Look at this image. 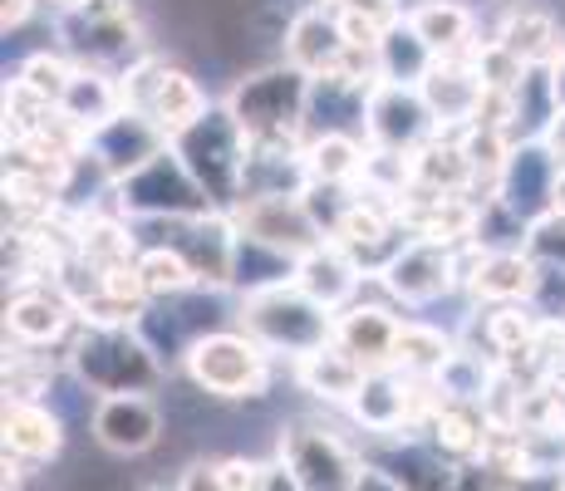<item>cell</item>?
I'll list each match as a JSON object with an SVG mask.
<instances>
[{"instance_id":"27","label":"cell","mask_w":565,"mask_h":491,"mask_svg":"<svg viewBox=\"0 0 565 491\" xmlns=\"http://www.w3.org/2000/svg\"><path fill=\"white\" fill-rule=\"evenodd\" d=\"M124 108V89H118V74L89 70V64H74V79L60 98V114L70 118L79 134H99L108 118Z\"/></svg>"},{"instance_id":"42","label":"cell","mask_w":565,"mask_h":491,"mask_svg":"<svg viewBox=\"0 0 565 491\" xmlns=\"http://www.w3.org/2000/svg\"><path fill=\"white\" fill-rule=\"evenodd\" d=\"M354 491H408L404 482H398L388 467H374V462H364V472H360V482H354Z\"/></svg>"},{"instance_id":"15","label":"cell","mask_w":565,"mask_h":491,"mask_svg":"<svg viewBox=\"0 0 565 491\" xmlns=\"http://www.w3.org/2000/svg\"><path fill=\"white\" fill-rule=\"evenodd\" d=\"M94 442L114 457H143L162 442V408L148 393H124V398L94 403Z\"/></svg>"},{"instance_id":"12","label":"cell","mask_w":565,"mask_h":491,"mask_svg":"<svg viewBox=\"0 0 565 491\" xmlns=\"http://www.w3.org/2000/svg\"><path fill=\"white\" fill-rule=\"evenodd\" d=\"M168 148H172V138L162 134L143 108H118L99 134H89V158L104 168L108 182L134 178L138 168H148V162Z\"/></svg>"},{"instance_id":"24","label":"cell","mask_w":565,"mask_h":491,"mask_svg":"<svg viewBox=\"0 0 565 491\" xmlns=\"http://www.w3.org/2000/svg\"><path fill=\"white\" fill-rule=\"evenodd\" d=\"M344 413H350L364 433H374V438H398V433H408L413 428L408 374H398V369H379V374H369L364 388L354 393V403Z\"/></svg>"},{"instance_id":"23","label":"cell","mask_w":565,"mask_h":491,"mask_svg":"<svg viewBox=\"0 0 565 491\" xmlns=\"http://www.w3.org/2000/svg\"><path fill=\"white\" fill-rule=\"evenodd\" d=\"M408 25L438 60H467L482 40H477V10L467 0H418L408 6Z\"/></svg>"},{"instance_id":"39","label":"cell","mask_w":565,"mask_h":491,"mask_svg":"<svg viewBox=\"0 0 565 491\" xmlns=\"http://www.w3.org/2000/svg\"><path fill=\"white\" fill-rule=\"evenodd\" d=\"M526 250H531V260H536V266H556V270H565V216L551 212L546 222L531 226Z\"/></svg>"},{"instance_id":"25","label":"cell","mask_w":565,"mask_h":491,"mask_svg":"<svg viewBox=\"0 0 565 491\" xmlns=\"http://www.w3.org/2000/svg\"><path fill=\"white\" fill-rule=\"evenodd\" d=\"M64 447V418L50 403L6 398V457L15 462H54Z\"/></svg>"},{"instance_id":"43","label":"cell","mask_w":565,"mask_h":491,"mask_svg":"<svg viewBox=\"0 0 565 491\" xmlns=\"http://www.w3.org/2000/svg\"><path fill=\"white\" fill-rule=\"evenodd\" d=\"M35 6L40 0H0V30H25V20L35 15Z\"/></svg>"},{"instance_id":"29","label":"cell","mask_w":565,"mask_h":491,"mask_svg":"<svg viewBox=\"0 0 565 491\" xmlns=\"http://www.w3.org/2000/svg\"><path fill=\"white\" fill-rule=\"evenodd\" d=\"M296 369V384L310 393L315 403H324V408H350L354 403V393L364 388V369L354 364L350 354H340V349H320V354H310V359H300V364H290Z\"/></svg>"},{"instance_id":"37","label":"cell","mask_w":565,"mask_h":491,"mask_svg":"<svg viewBox=\"0 0 565 491\" xmlns=\"http://www.w3.org/2000/svg\"><path fill=\"white\" fill-rule=\"evenodd\" d=\"M70 79H74V64L64 60V54H54V50H35L25 64H20V74H15V84H25L30 94H40L54 108H60V98H64V89H70Z\"/></svg>"},{"instance_id":"11","label":"cell","mask_w":565,"mask_h":491,"mask_svg":"<svg viewBox=\"0 0 565 491\" xmlns=\"http://www.w3.org/2000/svg\"><path fill=\"white\" fill-rule=\"evenodd\" d=\"M556 178H561V148L556 143H516L497 178V202L516 222L536 226L556 212Z\"/></svg>"},{"instance_id":"48","label":"cell","mask_w":565,"mask_h":491,"mask_svg":"<svg viewBox=\"0 0 565 491\" xmlns=\"http://www.w3.org/2000/svg\"><path fill=\"white\" fill-rule=\"evenodd\" d=\"M467 6H492V0H467Z\"/></svg>"},{"instance_id":"19","label":"cell","mask_w":565,"mask_h":491,"mask_svg":"<svg viewBox=\"0 0 565 491\" xmlns=\"http://www.w3.org/2000/svg\"><path fill=\"white\" fill-rule=\"evenodd\" d=\"M236 222L232 212H212L198 216V222H178V236L172 246L192 260L202 290H232V260H236Z\"/></svg>"},{"instance_id":"5","label":"cell","mask_w":565,"mask_h":491,"mask_svg":"<svg viewBox=\"0 0 565 491\" xmlns=\"http://www.w3.org/2000/svg\"><path fill=\"white\" fill-rule=\"evenodd\" d=\"M64 54H74V64L108 74H128L143 54H153L143 45V25L134 15V0H89V6L70 10L54 20Z\"/></svg>"},{"instance_id":"6","label":"cell","mask_w":565,"mask_h":491,"mask_svg":"<svg viewBox=\"0 0 565 491\" xmlns=\"http://www.w3.org/2000/svg\"><path fill=\"white\" fill-rule=\"evenodd\" d=\"M108 206H114L124 222H134V226L198 222V216H212L216 212L172 148L158 152V158L148 162V168H138L134 178L114 182V192H108Z\"/></svg>"},{"instance_id":"45","label":"cell","mask_w":565,"mask_h":491,"mask_svg":"<svg viewBox=\"0 0 565 491\" xmlns=\"http://www.w3.org/2000/svg\"><path fill=\"white\" fill-rule=\"evenodd\" d=\"M40 6H54V10H60V15H70V10L89 6V0H40Z\"/></svg>"},{"instance_id":"36","label":"cell","mask_w":565,"mask_h":491,"mask_svg":"<svg viewBox=\"0 0 565 491\" xmlns=\"http://www.w3.org/2000/svg\"><path fill=\"white\" fill-rule=\"evenodd\" d=\"M138 276H143V290L148 300H172V295H188L198 290V270H192V260L182 256L172 242H148L138 250Z\"/></svg>"},{"instance_id":"40","label":"cell","mask_w":565,"mask_h":491,"mask_svg":"<svg viewBox=\"0 0 565 491\" xmlns=\"http://www.w3.org/2000/svg\"><path fill=\"white\" fill-rule=\"evenodd\" d=\"M178 491H226V477H222V462H188V472L178 477Z\"/></svg>"},{"instance_id":"26","label":"cell","mask_w":565,"mask_h":491,"mask_svg":"<svg viewBox=\"0 0 565 491\" xmlns=\"http://www.w3.org/2000/svg\"><path fill=\"white\" fill-rule=\"evenodd\" d=\"M212 108V98L198 84V74H188L182 64H162L158 79H153V94L143 98V114L153 118L168 138H178L182 128H192L198 118Z\"/></svg>"},{"instance_id":"49","label":"cell","mask_w":565,"mask_h":491,"mask_svg":"<svg viewBox=\"0 0 565 491\" xmlns=\"http://www.w3.org/2000/svg\"><path fill=\"white\" fill-rule=\"evenodd\" d=\"M561 162H565V143H561Z\"/></svg>"},{"instance_id":"30","label":"cell","mask_w":565,"mask_h":491,"mask_svg":"<svg viewBox=\"0 0 565 491\" xmlns=\"http://www.w3.org/2000/svg\"><path fill=\"white\" fill-rule=\"evenodd\" d=\"M138 226L124 222V216L114 212V206H99V212L79 216V260L94 270H108V266H128V260H138Z\"/></svg>"},{"instance_id":"31","label":"cell","mask_w":565,"mask_h":491,"mask_svg":"<svg viewBox=\"0 0 565 491\" xmlns=\"http://www.w3.org/2000/svg\"><path fill=\"white\" fill-rule=\"evenodd\" d=\"M487 438H492V418H487V408H477V403H448L443 398V408L433 413L428 423V442L438 447L443 457H458V462H472V457H482Z\"/></svg>"},{"instance_id":"38","label":"cell","mask_w":565,"mask_h":491,"mask_svg":"<svg viewBox=\"0 0 565 491\" xmlns=\"http://www.w3.org/2000/svg\"><path fill=\"white\" fill-rule=\"evenodd\" d=\"M472 64H477L487 89H497V94H516L521 79H526V64H521L507 45H497V40H482V45L472 50Z\"/></svg>"},{"instance_id":"16","label":"cell","mask_w":565,"mask_h":491,"mask_svg":"<svg viewBox=\"0 0 565 491\" xmlns=\"http://www.w3.org/2000/svg\"><path fill=\"white\" fill-rule=\"evenodd\" d=\"M418 94H423V104H428L438 134H467V128L477 124V108H482V98H487V84H482V74H477L472 54H467V60L433 64V74L418 84Z\"/></svg>"},{"instance_id":"46","label":"cell","mask_w":565,"mask_h":491,"mask_svg":"<svg viewBox=\"0 0 565 491\" xmlns=\"http://www.w3.org/2000/svg\"><path fill=\"white\" fill-rule=\"evenodd\" d=\"M556 216H565V162H561V178H556Z\"/></svg>"},{"instance_id":"14","label":"cell","mask_w":565,"mask_h":491,"mask_svg":"<svg viewBox=\"0 0 565 491\" xmlns=\"http://www.w3.org/2000/svg\"><path fill=\"white\" fill-rule=\"evenodd\" d=\"M344 50H350V40H344V30H340V10L306 6L286 20L280 60L296 64L300 74H310V79H330V74H340Z\"/></svg>"},{"instance_id":"41","label":"cell","mask_w":565,"mask_h":491,"mask_svg":"<svg viewBox=\"0 0 565 491\" xmlns=\"http://www.w3.org/2000/svg\"><path fill=\"white\" fill-rule=\"evenodd\" d=\"M256 491H300V482H296V472L286 467V457H266L260 462V477H256Z\"/></svg>"},{"instance_id":"47","label":"cell","mask_w":565,"mask_h":491,"mask_svg":"<svg viewBox=\"0 0 565 491\" xmlns=\"http://www.w3.org/2000/svg\"><path fill=\"white\" fill-rule=\"evenodd\" d=\"M310 6H330V10H340V6H350V0H310Z\"/></svg>"},{"instance_id":"32","label":"cell","mask_w":565,"mask_h":491,"mask_svg":"<svg viewBox=\"0 0 565 491\" xmlns=\"http://www.w3.org/2000/svg\"><path fill=\"white\" fill-rule=\"evenodd\" d=\"M369 162V143L354 134H320L306 138V168L310 182H330V188H360Z\"/></svg>"},{"instance_id":"2","label":"cell","mask_w":565,"mask_h":491,"mask_svg":"<svg viewBox=\"0 0 565 491\" xmlns=\"http://www.w3.org/2000/svg\"><path fill=\"white\" fill-rule=\"evenodd\" d=\"M70 378L84 393L99 398H124V393H153L168 369L158 364V354L138 340V330H89L79 324V334L70 340Z\"/></svg>"},{"instance_id":"22","label":"cell","mask_w":565,"mask_h":491,"mask_svg":"<svg viewBox=\"0 0 565 491\" xmlns=\"http://www.w3.org/2000/svg\"><path fill=\"white\" fill-rule=\"evenodd\" d=\"M541 266L531 260V250H492L477 260V270L467 276V300L482 305H531L536 295Z\"/></svg>"},{"instance_id":"8","label":"cell","mask_w":565,"mask_h":491,"mask_svg":"<svg viewBox=\"0 0 565 491\" xmlns=\"http://www.w3.org/2000/svg\"><path fill=\"white\" fill-rule=\"evenodd\" d=\"M379 290H384L388 305H404V310H428V305L452 300L458 290H467L462 246H438V242H418L413 236L384 266Z\"/></svg>"},{"instance_id":"21","label":"cell","mask_w":565,"mask_h":491,"mask_svg":"<svg viewBox=\"0 0 565 491\" xmlns=\"http://www.w3.org/2000/svg\"><path fill=\"white\" fill-rule=\"evenodd\" d=\"M236 232L256 236V242L286 250V256H310L315 246H324V232L310 222V212L300 202H242L232 212Z\"/></svg>"},{"instance_id":"34","label":"cell","mask_w":565,"mask_h":491,"mask_svg":"<svg viewBox=\"0 0 565 491\" xmlns=\"http://www.w3.org/2000/svg\"><path fill=\"white\" fill-rule=\"evenodd\" d=\"M458 349V334H448L443 324H428V320H404L398 330V349H394V369L408 378H438L443 364L452 359Z\"/></svg>"},{"instance_id":"3","label":"cell","mask_w":565,"mask_h":491,"mask_svg":"<svg viewBox=\"0 0 565 491\" xmlns=\"http://www.w3.org/2000/svg\"><path fill=\"white\" fill-rule=\"evenodd\" d=\"M172 152L182 158V168L192 172V182L206 192V202L216 212H236L242 206V178H246V134L236 128V118L226 114V104H212L192 128H182L172 138Z\"/></svg>"},{"instance_id":"1","label":"cell","mask_w":565,"mask_h":491,"mask_svg":"<svg viewBox=\"0 0 565 491\" xmlns=\"http://www.w3.org/2000/svg\"><path fill=\"white\" fill-rule=\"evenodd\" d=\"M310 74L296 64H252L236 74L226 89V114L246 134V143H276V148H306V114H310Z\"/></svg>"},{"instance_id":"28","label":"cell","mask_w":565,"mask_h":491,"mask_svg":"<svg viewBox=\"0 0 565 491\" xmlns=\"http://www.w3.org/2000/svg\"><path fill=\"white\" fill-rule=\"evenodd\" d=\"M296 256L256 242V236H236V260H232V295L236 300H252L266 290H286L296 286Z\"/></svg>"},{"instance_id":"7","label":"cell","mask_w":565,"mask_h":491,"mask_svg":"<svg viewBox=\"0 0 565 491\" xmlns=\"http://www.w3.org/2000/svg\"><path fill=\"white\" fill-rule=\"evenodd\" d=\"M182 369H188V378L198 384V393L222 398V403L266 398V388H270V354L242 324L202 334V340L188 349V364Z\"/></svg>"},{"instance_id":"35","label":"cell","mask_w":565,"mask_h":491,"mask_svg":"<svg viewBox=\"0 0 565 491\" xmlns=\"http://www.w3.org/2000/svg\"><path fill=\"white\" fill-rule=\"evenodd\" d=\"M388 472H394L408 491H458V482H462V477L452 472L448 457H443L433 442H418V438H394Z\"/></svg>"},{"instance_id":"33","label":"cell","mask_w":565,"mask_h":491,"mask_svg":"<svg viewBox=\"0 0 565 491\" xmlns=\"http://www.w3.org/2000/svg\"><path fill=\"white\" fill-rule=\"evenodd\" d=\"M433 64H438V54L418 40V30L408 25V15L398 20L394 30H384V40H379V84L418 89V84L433 74Z\"/></svg>"},{"instance_id":"9","label":"cell","mask_w":565,"mask_h":491,"mask_svg":"<svg viewBox=\"0 0 565 491\" xmlns=\"http://www.w3.org/2000/svg\"><path fill=\"white\" fill-rule=\"evenodd\" d=\"M276 452L286 457V467L296 472L300 491H354V482H360V472H364V457L334 428H324V423H315V418L286 423Z\"/></svg>"},{"instance_id":"13","label":"cell","mask_w":565,"mask_h":491,"mask_svg":"<svg viewBox=\"0 0 565 491\" xmlns=\"http://www.w3.org/2000/svg\"><path fill=\"white\" fill-rule=\"evenodd\" d=\"M398 330H404V314L388 300H354L344 314H334V349L350 354L364 374H379V369H394Z\"/></svg>"},{"instance_id":"17","label":"cell","mask_w":565,"mask_h":491,"mask_svg":"<svg viewBox=\"0 0 565 491\" xmlns=\"http://www.w3.org/2000/svg\"><path fill=\"white\" fill-rule=\"evenodd\" d=\"M74 324H79V314H74V305L64 300L60 286H20L6 300V334L20 349L60 344L64 334H79Z\"/></svg>"},{"instance_id":"10","label":"cell","mask_w":565,"mask_h":491,"mask_svg":"<svg viewBox=\"0 0 565 491\" xmlns=\"http://www.w3.org/2000/svg\"><path fill=\"white\" fill-rule=\"evenodd\" d=\"M364 138L374 152H394V158H413L418 148H428L438 138L428 104L418 89L404 84H374L369 94V114H364Z\"/></svg>"},{"instance_id":"18","label":"cell","mask_w":565,"mask_h":491,"mask_svg":"<svg viewBox=\"0 0 565 491\" xmlns=\"http://www.w3.org/2000/svg\"><path fill=\"white\" fill-rule=\"evenodd\" d=\"M364 266L350 256L340 242H324V246H315L310 256H300V266H296V286L310 295L320 310H330V314H344L354 300H364Z\"/></svg>"},{"instance_id":"4","label":"cell","mask_w":565,"mask_h":491,"mask_svg":"<svg viewBox=\"0 0 565 491\" xmlns=\"http://www.w3.org/2000/svg\"><path fill=\"white\" fill-rule=\"evenodd\" d=\"M236 324H242L266 354H286L290 364H300V359L334 344V314L320 310L300 286L236 300Z\"/></svg>"},{"instance_id":"44","label":"cell","mask_w":565,"mask_h":491,"mask_svg":"<svg viewBox=\"0 0 565 491\" xmlns=\"http://www.w3.org/2000/svg\"><path fill=\"white\" fill-rule=\"evenodd\" d=\"M551 84H556V104H561V114H565V54L551 64Z\"/></svg>"},{"instance_id":"20","label":"cell","mask_w":565,"mask_h":491,"mask_svg":"<svg viewBox=\"0 0 565 491\" xmlns=\"http://www.w3.org/2000/svg\"><path fill=\"white\" fill-rule=\"evenodd\" d=\"M497 45H507L526 70L536 64H556L565 54V25L551 6H536V0H512L497 20Z\"/></svg>"}]
</instances>
